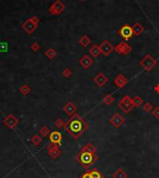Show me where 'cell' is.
Returning a JSON list of instances; mask_svg holds the SVG:
<instances>
[{"label": "cell", "instance_id": "obj_1", "mask_svg": "<svg viewBox=\"0 0 159 178\" xmlns=\"http://www.w3.org/2000/svg\"><path fill=\"white\" fill-rule=\"evenodd\" d=\"M78 116L75 115V116L71 120V121L68 122V129L72 133V135H74V137L79 136L80 134L85 132L87 128V123L85 122L82 120H78Z\"/></svg>", "mask_w": 159, "mask_h": 178}, {"label": "cell", "instance_id": "obj_2", "mask_svg": "<svg viewBox=\"0 0 159 178\" xmlns=\"http://www.w3.org/2000/svg\"><path fill=\"white\" fill-rule=\"evenodd\" d=\"M157 65V61L151 54H146L140 61V65L147 72L152 71Z\"/></svg>", "mask_w": 159, "mask_h": 178}, {"label": "cell", "instance_id": "obj_3", "mask_svg": "<svg viewBox=\"0 0 159 178\" xmlns=\"http://www.w3.org/2000/svg\"><path fill=\"white\" fill-rule=\"evenodd\" d=\"M118 107L120 108L125 114L129 113L131 110L134 108V105H132V99L129 95H126L123 97L120 102L118 103Z\"/></svg>", "mask_w": 159, "mask_h": 178}, {"label": "cell", "instance_id": "obj_4", "mask_svg": "<svg viewBox=\"0 0 159 178\" xmlns=\"http://www.w3.org/2000/svg\"><path fill=\"white\" fill-rule=\"evenodd\" d=\"M118 35L124 39L125 41H128L131 38V37L133 35V31H132V27L129 24H125L123 25L120 29L118 30Z\"/></svg>", "mask_w": 159, "mask_h": 178}, {"label": "cell", "instance_id": "obj_5", "mask_svg": "<svg viewBox=\"0 0 159 178\" xmlns=\"http://www.w3.org/2000/svg\"><path fill=\"white\" fill-rule=\"evenodd\" d=\"M100 50H101V54H103L105 57H107V56H109L111 52L114 50V47L109 40L105 39V40H103L100 44Z\"/></svg>", "mask_w": 159, "mask_h": 178}, {"label": "cell", "instance_id": "obj_6", "mask_svg": "<svg viewBox=\"0 0 159 178\" xmlns=\"http://www.w3.org/2000/svg\"><path fill=\"white\" fill-rule=\"evenodd\" d=\"M94 155L93 152L87 151V150H84L80 155V161L84 165H90L93 163L94 161Z\"/></svg>", "mask_w": 159, "mask_h": 178}, {"label": "cell", "instance_id": "obj_7", "mask_svg": "<svg viewBox=\"0 0 159 178\" xmlns=\"http://www.w3.org/2000/svg\"><path fill=\"white\" fill-rule=\"evenodd\" d=\"M114 50H116L118 54L128 55L130 51L132 50V48H131L127 42H120L118 45L114 47Z\"/></svg>", "mask_w": 159, "mask_h": 178}, {"label": "cell", "instance_id": "obj_8", "mask_svg": "<svg viewBox=\"0 0 159 178\" xmlns=\"http://www.w3.org/2000/svg\"><path fill=\"white\" fill-rule=\"evenodd\" d=\"M109 121H110L111 125L114 126V128H119V127H121L123 124H124L125 118L123 116H121L119 113H116L114 115H113Z\"/></svg>", "mask_w": 159, "mask_h": 178}, {"label": "cell", "instance_id": "obj_9", "mask_svg": "<svg viewBox=\"0 0 159 178\" xmlns=\"http://www.w3.org/2000/svg\"><path fill=\"white\" fill-rule=\"evenodd\" d=\"M114 84L116 85L117 88L122 89L123 87H125L127 84H128V79L127 77L122 74H118L116 77V78L114 79Z\"/></svg>", "mask_w": 159, "mask_h": 178}, {"label": "cell", "instance_id": "obj_10", "mask_svg": "<svg viewBox=\"0 0 159 178\" xmlns=\"http://www.w3.org/2000/svg\"><path fill=\"white\" fill-rule=\"evenodd\" d=\"M94 82L96 83V85L98 87H103L107 82H108V77L103 73H98L96 75V77H94Z\"/></svg>", "mask_w": 159, "mask_h": 178}, {"label": "cell", "instance_id": "obj_11", "mask_svg": "<svg viewBox=\"0 0 159 178\" xmlns=\"http://www.w3.org/2000/svg\"><path fill=\"white\" fill-rule=\"evenodd\" d=\"M79 63H80V65H81V66L83 67V68L89 69V67L93 65V60L90 56H89V55H85V56H83L80 59Z\"/></svg>", "mask_w": 159, "mask_h": 178}, {"label": "cell", "instance_id": "obj_12", "mask_svg": "<svg viewBox=\"0 0 159 178\" xmlns=\"http://www.w3.org/2000/svg\"><path fill=\"white\" fill-rule=\"evenodd\" d=\"M132 27V31H133V35H141V33L143 32L144 31V28L142 27V25L141 24L140 22H136V23H134V24L131 26Z\"/></svg>", "mask_w": 159, "mask_h": 178}, {"label": "cell", "instance_id": "obj_13", "mask_svg": "<svg viewBox=\"0 0 159 178\" xmlns=\"http://www.w3.org/2000/svg\"><path fill=\"white\" fill-rule=\"evenodd\" d=\"M89 53L92 55L94 58H98L99 56H100V54L101 53V50H100V46H98L97 44H96V45H93V46L89 49Z\"/></svg>", "mask_w": 159, "mask_h": 178}, {"label": "cell", "instance_id": "obj_14", "mask_svg": "<svg viewBox=\"0 0 159 178\" xmlns=\"http://www.w3.org/2000/svg\"><path fill=\"white\" fill-rule=\"evenodd\" d=\"M75 110H76V107L72 103H68L64 107V111L68 115H73L75 112Z\"/></svg>", "mask_w": 159, "mask_h": 178}, {"label": "cell", "instance_id": "obj_15", "mask_svg": "<svg viewBox=\"0 0 159 178\" xmlns=\"http://www.w3.org/2000/svg\"><path fill=\"white\" fill-rule=\"evenodd\" d=\"M50 140L53 142V143H59V142H61L62 140V135L61 133L59 132H54L51 133L50 135Z\"/></svg>", "mask_w": 159, "mask_h": 178}, {"label": "cell", "instance_id": "obj_16", "mask_svg": "<svg viewBox=\"0 0 159 178\" xmlns=\"http://www.w3.org/2000/svg\"><path fill=\"white\" fill-rule=\"evenodd\" d=\"M142 104H143V100H142L141 96L137 95L132 98V105H134V107H139Z\"/></svg>", "mask_w": 159, "mask_h": 178}, {"label": "cell", "instance_id": "obj_17", "mask_svg": "<svg viewBox=\"0 0 159 178\" xmlns=\"http://www.w3.org/2000/svg\"><path fill=\"white\" fill-rule=\"evenodd\" d=\"M79 43L83 47H87L90 44V38L87 35H83V37L79 39Z\"/></svg>", "mask_w": 159, "mask_h": 178}, {"label": "cell", "instance_id": "obj_18", "mask_svg": "<svg viewBox=\"0 0 159 178\" xmlns=\"http://www.w3.org/2000/svg\"><path fill=\"white\" fill-rule=\"evenodd\" d=\"M114 100V97L112 95H111V94H107V95H105L104 97H103L102 103L105 105H110L113 104Z\"/></svg>", "mask_w": 159, "mask_h": 178}, {"label": "cell", "instance_id": "obj_19", "mask_svg": "<svg viewBox=\"0 0 159 178\" xmlns=\"http://www.w3.org/2000/svg\"><path fill=\"white\" fill-rule=\"evenodd\" d=\"M126 177H127L126 173L121 169L117 170V171L116 172V173L114 175V178H126Z\"/></svg>", "mask_w": 159, "mask_h": 178}, {"label": "cell", "instance_id": "obj_20", "mask_svg": "<svg viewBox=\"0 0 159 178\" xmlns=\"http://www.w3.org/2000/svg\"><path fill=\"white\" fill-rule=\"evenodd\" d=\"M143 111L146 112V113H149L153 110V105L151 104V103H145L143 105Z\"/></svg>", "mask_w": 159, "mask_h": 178}, {"label": "cell", "instance_id": "obj_21", "mask_svg": "<svg viewBox=\"0 0 159 178\" xmlns=\"http://www.w3.org/2000/svg\"><path fill=\"white\" fill-rule=\"evenodd\" d=\"M90 176L91 178H101V175L96 170H94V171L90 173Z\"/></svg>", "mask_w": 159, "mask_h": 178}, {"label": "cell", "instance_id": "obj_22", "mask_svg": "<svg viewBox=\"0 0 159 178\" xmlns=\"http://www.w3.org/2000/svg\"><path fill=\"white\" fill-rule=\"evenodd\" d=\"M152 114H153V116H154V118H157V120H159V106H157V107L153 109Z\"/></svg>", "mask_w": 159, "mask_h": 178}, {"label": "cell", "instance_id": "obj_23", "mask_svg": "<svg viewBox=\"0 0 159 178\" xmlns=\"http://www.w3.org/2000/svg\"><path fill=\"white\" fill-rule=\"evenodd\" d=\"M7 45L5 44V43H0V51H2V52H4V51L7 50Z\"/></svg>", "mask_w": 159, "mask_h": 178}, {"label": "cell", "instance_id": "obj_24", "mask_svg": "<svg viewBox=\"0 0 159 178\" xmlns=\"http://www.w3.org/2000/svg\"><path fill=\"white\" fill-rule=\"evenodd\" d=\"M63 74H64V76L65 77H70L71 76V71L69 70V69H66V70H64V72H63Z\"/></svg>", "mask_w": 159, "mask_h": 178}, {"label": "cell", "instance_id": "obj_25", "mask_svg": "<svg viewBox=\"0 0 159 178\" xmlns=\"http://www.w3.org/2000/svg\"><path fill=\"white\" fill-rule=\"evenodd\" d=\"M154 92L159 94V84H156V86H154Z\"/></svg>", "mask_w": 159, "mask_h": 178}, {"label": "cell", "instance_id": "obj_26", "mask_svg": "<svg viewBox=\"0 0 159 178\" xmlns=\"http://www.w3.org/2000/svg\"><path fill=\"white\" fill-rule=\"evenodd\" d=\"M82 178H91V176H90V173H85V175H83V177H82Z\"/></svg>", "mask_w": 159, "mask_h": 178}, {"label": "cell", "instance_id": "obj_27", "mask_svg": "<svg viewBox=\"0 0 159 178\" xmlns=\"http://www.w3.org/2000/svg\"><path fill=\"white\" fill-rule=\"evenodd\" d=\"M81 1H85V0H81Z\"/></svg>", "mask_w": 159, "mask_h": 178}]
</instances>
